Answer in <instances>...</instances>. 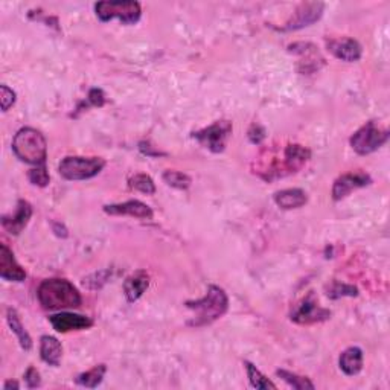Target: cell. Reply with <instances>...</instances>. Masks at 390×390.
<instances>
[{
  "label": "cell",
  "mask_w": 390,
  "mask_h": 390,
  "mask_svg": "<svg viewBox=\"0 0 390 390\" xmlns=\"http://www.w3.org/2000/svg\"><path fill=\"white\" fill-rule=\"evenodd\" d=\"M6 321H8L11 331L14 332V334H16L20 346H22L25 351H31L32 349V338H31L30 334H28V331L25 329V326H23L22 321H20L17 311L14 308H8V311H6Z\"/></svg>",
  "instance_id": "20"
},
{
  "label": "cell",
  "mask_w": 390,
  "mask_h": 390,
  "mask_svg": "<svg viewBox=\"0 0 390 390\" xmlns=\"http://www.w3.org/2000/svg\"><path fill=\"white\" fill-rule=\"evenodd\" d=\"M40 357L45 363L51 366H60L63 357V346L58 342V338L52 336H43L40 340Z\"/></svg>",
  "instance_id": "19"
},
{
  "label": "cell",
  "mask_w": 390,
  "mask_h": 390,
  "mask_svg": "<svg viewBox=\"0 0 390 390\" xmlns=\"http://www.w3.org/2000/svg\"><path fill=\"white\" fill-rule=\"evenodd\" d=\"M130 188L134 191H139L142 194H147V195H153L155 193V184L153 182V179L150 175L147 174H136L133 175L130 182Z\"/></svg>",
  "instance_id": "24"
},
{
  "label": "cell",
  "mask_w": 390,
  "mask_h": 390,
  "mask_svg": "<svg viewBox=\"0 0 390 390\" xmlns=\"http://www.w3.org/2000/svg\"><path fill=\"white\" fill-rule=\"evenodd\" d=\"M244 367H246V371H247V377H249V380H250V384L254 389H259V390H267V389L276 390V389H278V387H276L274 382H272L270 380H268L257 366H254L253 363H250V361H244Z\"/></svg>",
  "instance_id": "22"
},
{
  "label": "cell",
  "mask_w": 390,
  "mask_h": 390,
  "mask_svg": "<svg viewBox=\"0 0 390 390\" xmlns=\"http://www.w3.org/2000/svg\"><path fill=\"white\" fill-rule=\"evenodd\" d=\"M338 365L347 377L358 375L361 369H363V351L357 346L347 347L346 351L342 352V356H340Z\"/></svg>",
  "instance_id": "17"
},
{
  "label": "cell",
  "mask_w": 390,
  "mask_h": 390,
  "mask_svg": "<svg viewBox=\"0 0 390 390\" xmlns=\"http://www.w3.org/2000/svg\"><path fill=\"white\" fill-rule=\"evenodd\" d=\"M307 202H308V197L307 194H305V191L297 189V188L278 191V193L274 194V203L283 210L302 208Z\"/></svg>",
  "instance_id": "18"
},
{
  "label": "cell",
  "mask_w": 390,
  "mask_h": 390,
  "mask_svg": "<svg viewBox=\"0 0 390 390\" xmlns=\"http://www.w3.org/2000/svg\"><path fill=\"white\" fill-rule=\"evenodd\" d=\"M25 382L26 386L30 389H35L41 386V378H40V372L35 367H30L25 373Z\"/></svg>",
  "instance_id": "29"
},
{
  "label": "cell",
  "mask_w": 390,
  "mask_h": 390,
  "mask_svg": "<svg viewBox=\"0 0 390 390\" xmlns=\"http://www.w3.org/2000/svg\"><path fill=\"white\" fill-rule=\"evenodd\" d=\"M89 104L95 105V107H102L105 104V95L101 89H91L89 91Z\"/></svg>",
  "instance_id": "30"
},
{
  "label": "cell",
  "mask_w": 390,
  "mask_h": 390,
  "mask_svg": "<svg viewBox=\"0 0 390 390\" xmlns=\"http://www.w3.org/2000/svg\"><path fill=\"white\" fill-rule=\"evenodd\" d=\"M0 276L10 282H23L26 279V272L14 258V253L8 246H0Z\"/></svg>",
  "instance_id": "14"
},
{
  "label": "cell",
  "mask_w": 390,
  "mask_h": 390,
  "mask_svg": "<svg viewBox=\"0 0 390 390\" xmlns=\"http://www.w3.org/2000/svg\"><path fill=\"white\" fill-rule=\"evenodd\" d=\"M49 322L54 326L55 331L58 332H70V331H81L90 328L94 322L90 321L87 316L67 313V311H61L58 314H54L49 317Z\"/></svg>",
  "instance_id": "11"
},
{
  "label": "cell",
  "mask_w": 390,
  "mask_h": 390,
  "mask_svg": "<svg viewBox=\"0 0 390 390\" xmlns=\"http://www.w3.org/2000/svg\"><path fill=\"white\" fill-rule=\"evenodd\" d=\"M389 140V131L381 129L375 120H369L351 136V147L357 154L366 155L375 153Z\"/></svg>",
  "instance_id": "5"
},
{
  "label": "cell",
  "mask_w": 390,
  "mask_h": 390,
  "mask_svg": "<svg viewBox=\"0 0 390 390\" xmlns=\"http://www.w3.org/2000/svg\"><path fill=\"white\" fill-rule=\"evenodd\" d=\"M96 17L101 22H110L113 19H119L124 25H134L139 22L142 16L140 5L133 0L125 2H98L95 3Z\"/></svg>",
  "instance_id": "6"
},
{
  "label": "cell",
  "mask_w": 390,
  "mask_h": 390,
  "mask_svg": "<svg viewBox=\"0 0 390 390\" xmlns=\"http://www.w3.org/2000/svg\"><path fill=\"white\" fill-rule=\"evenodd\" d=\"M184 305H186L188 310L194 311L195 314L189 325L195 326V328H202V326L214 323L226 314V311L229 308V299L223 288L209 285L204 297L198 301H188Z\"/></svg>",
  "instance_id": "2"
},
{
  "label": "cell",
  "mask_w": 390,
  "mask_h": 390,
  "mask_svg": "<svg viewBox=\"0 0 390 390\" xmlns=\"http://www.w3.org/2000/svg\"><path fill=\"white\" fill-rule=\"evenodd\" d=\"M28 179H30V182L32 184H35V186L45 188V186H47V184H49V180H51V177H49L46 165H39V166L32 168L31 171L28 173Z\"/></svg>",
  "instance_id": "27"
},
{
  "label": "cell",
  "mask_w": 390,
  "mask_h": 390,
  "mask_svg": "<svg viewBox=\"0 0 390 390\" xmlns=\"http://www.w3.org/2000/svg\"><path fill=\"white\" fill-rule=\"evenodd\" d=\"M32 217V206L26 200H19L16 212L11 215H5L2 218V226L3 229L11 233V235H19L20 232H23V229L30 223V219Z\"/></svg>",
  "instance_id": "13"
},
{
  "label": "cell",
  "mask_w": 390,
  "mask_h": 390,
  "mask_svg": "<svg viewBox=\"0 0 390 390\" xmlns=\"http://www.w3.org/2000/svg\"><path fill=\"white\" fill-rule=\"evenodd\" d=\"M276 375H278V377L282 378L285 382H288V384L293 389H297V390L314 389V384L307 377H301V375L288 372L285 371V369H279V371H276Z\"/></svg>",
  "instance_id": "23"
},
{
  "label": "cell",
  "mask_w": 390,
  "mask_h": 390,
  "mask_svg": "<svg viewBox=\"0 0 390 390\" xmlns=\"http://www.w3.org/2000/svg\"><path fill=\"white\" fill-rule=\"evenodd\" d=\"M329 51L337 56L338 60L346 63H354L361 58L363 47L354 39H338V40H328L326 41Z\"/></svg>",
  "instance_id": "15"
},
{
  "label": "cell",
  "mask_w": 390,
  "mask_h": 390,
  "mask_svg": "<svg viewBox=\"0 0 390 390\" xmlns=\"http://www.w3.org/2000/svg\"><path fill=\"white\" fill-rule=\"evenodd\" d=\"M371 183H372L371 175L366 173L343 174L334 182V186H332V198H334L336 202H340L349 195L352 191L366 188Z\"/></svg>",
  "instance_id": "10"
},
{
  "label": "cell",
  "mask_w": 390,
  "mask_h": 390,
  "mask_svg": "<svg viewBox=\"0 0 390 390\" xmlns=\"http://www.w3.org/2000/svg\"><path fill=\"white\" fill-rule=\"evenodd\" d=\"M37 297L43 308L52 311L78 308L83 302L76 287L66 279L43 281L37 290Z\"/></svg>",
  "instance_id": "1"
},
{
  "label": "cell",
  "mask_w": 390,
  "mask_h": 390,
  "mask_svg": "<svg viewBox=\"0 0 390 390\" xmlns=\"http://www.w3.org/2000/svg\"><path fill=\"white\" fill-rule=\"evenodd\" d=\"M3 387H5V390H10V389H16V390H17V389L20 387V384H19L17 381H11V380H10V381L5 382Z\"/></svg>",
  "instance_id": "32"
},
{
  "label": "cell",
  "mask_w": 390,
  "mask_h": 390,
  "mask_svg": "<svg viewBox=\"0 0 390 390\" xmlns=\"http://www.w3.org/2000/svg\"><path fill=\"white\" fill-rule=\"evenodd\" d=\"M104 212L109 215H125L140 219H151L154 215L153 209L139 200H130L118 204H105Z\"/></svg>",
  "instance_id": "12"
},
{
  "label": "cell",
  "mask_w": 390,
  "mask_h": 390,
  "mask_svg": "<svg viewBox=\"0 0 390 390\" xmlns=\"http://www.w3.org/2000/svg\"><path fill=\"white\" fill-rule=\"evenodd\" d=\"M325 5L322 2H307L302 3L299 8L294 11L292 19L283 26V31H297L302 28L316 23L322 17Z\"/></svg>",
  "instance_id": "9"
},
{
  "label": "cell",
  "mask_w": 390,
  "mask_h": 390,
  "mask_svg": "<svg viewBox=\"0 0 390 390\" xmlns=\"http://www.w3.org/2000/svg\"><path fill=\"white\" fill-rule=\"evenodd\" d=\"M107 372V366L105 365H98L95 367H91L90 371L83 372L76 377V384H80L83 387L95 389L98 384H101V381L104 380V375Z\"/></svg>",
  "instance_id": "21"
},
{
  "label": "cell",
  "mask_w": 390,
  "mask_h": 390,
  "mask_svg": "<svg viewBox=\"0 0 390 390\" xmlns=\"http://www.w3.org/2000/svg\"><path fill=\"white\" fill-rule=\"evenodd\" d=\"M329 317H331V311L322 308L321 305H318L317 297L313 292L308 293L299 303L294 305L292 314H290V318H292L294 323L299 325L325 322L328 321Z\"/></svg>",
  "instance_id": "8"
},
{
  "label": "cell",
  "mask_w": 390,
  "mask_h": 390,
  "mask_svg": "<svg viewBox=\"0 0 390 390\" xmlns=\"http://www.w3.org/2000/svg\"><path fill=\"white\" fill-rule=\"evenodd\" d=\"M150 287V274L144 270L130 274L124 282V293L129 302L139 301Z\"/></svg>",
  "instance_id": "16"
},
{
  "label": "cell",
  "mask_w": 390,
  "mask_h": 390,
  "mask_svg": "<svg viewBox=\"0 0 390 390\" xmlns=\"http://www.w3.org/2000/svg\"><path fill=\"white\" fill-rule=\"evenodd\" d=\"M105 160L101 158H80V155H69L63 159L58 171L66 180H89L102 171Z\"/></svg>",
  "instance_id": "4"
},
{
  "label": "cell",
  "mask_w": 390,
  "mask_h": 390,
  "mask_svg": "<svg viewBox=\"0 0 390 390\" xmlns=\"http://www.w3.org/2000/svg\"><path fill=\"white\" fill-rule=\"evenodd\" d=\"M249 139H250L252 144H254V145H259L261 142L266 139V130L262 129L261 125H258V124H253V125H252V129H250V131H249Z\"/></svg>",
  "instance_id": "31"
},
{
  "label": "cell",
  "mask_w": 390,
  "mask_h": 390,
  "mask_svg": "<svg viewBox=\"0 0 390 390\" xmlns=\"http://www.w3.org/2000/svg\"><path fill=\"white\" fill-rule=\"evenodd\" d=\"M0 102H2V110L8 111L10 107H12L14 102H16V91L3 84L0 87Z\"/></svg>",
  "instance_id": "28"
},
{
  "label": "cell",
  "mask_w": 390,
  "mask_h": 390,
  "mask_svg": "<svg viewBox=\"0 0 390 390\" xmlns=\"http://www.w3.org/2000/svg\"><path fill=\"white\" fill-rule=\"evenodd\" d=\"M232 130H233L232 122H229V120H226V119H221L206 127V129L193 133V138L202 147L208 148L209 151L218 154L226 150V145H228V142L232 136Z\"/></svg>",
  "instance_id": "7"
},
{
  "label": "cell",
  "mask_w": 390,
  "mask_h": 390,
  "mask_svg": "<svg viewBox=\"0 0 390 390\" xmlns=\"http://www.w3.org/2000/svg\"><path fill=\"white\" fill-rule=\"evenodd\" d=\"M326 294L331 299H338V297H345V296H357L358 294V288L354 285H347V283L343 282H332L329 288L326 290Z\"/></svg>",
  "instance_id": "26"
},
{
  "label": "cell",
  "mask_w": 390,
  "mask_h": 390,
  "mask_svg": "<svg viewBox=\"0 0 390 390\" xmlns=\"http://www.w3.org/2000/svg\"><path fill=\"white\" fill-rule=\"evenodd\" d=\"M12 151L20 160L30 165H46L47 142L43 134L31 127L17 131L12 139Z\"/></svg>",
  "instance_id": "3"
},
{
  "label": "cell",
  "mask_w": 390,
  "mask_h": 390,
  "mask_svg": "<svg viewBox=\"0 0 390 390\" xmlns=\"http://www.w3.org/2000/svg\"><path fill=\"white\" fill-rule=\"evenodd\" d=\"M163 182H165L168 186H171V188H175V189H188L191 186V183H193V180H191V177L188 174H184V173H180V171H165L163 173Z\"/></svg>",
  "instance_id": "25"
}]
</instances>
